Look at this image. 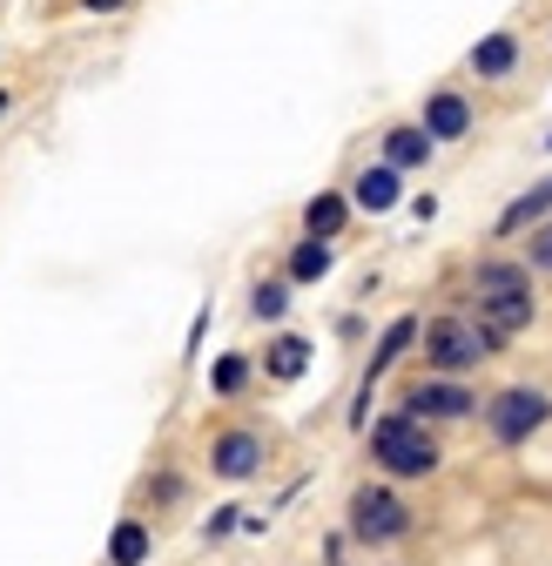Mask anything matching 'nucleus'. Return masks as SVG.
Wrapping results in <instances>:
<instances>
[{"label": "nucleus", "instance_id": "obj_1", "mask_svg": "<svg viewBox=\"0 0 552 566\" xmlns=\"http://www.w3.org/2000/svg\"><path fill=\"white\" fill-rule=\"evenodd\" d=\"M471 311H478V324H486L499 344L506 337H519L526 324H532V276L519 270V263H506V256H492V263H478L471 270Z\"/></svg>", "mask_w": 552, "mask_h": 566}, {"label": "nucleus", "instance_id": "obj_2", "mask_svg": "<svg viewBox=\"0 0 552 566\" xmlns=\"http://www.w3.org/2000/svg\"><path fill=\"white\" fill-rule=\"evenodd\" d=\"M371 459L391 472V479H432L438 472V439L425 432V418H411L404 405L384 411L371 424Z\"/></svg>", "mask_w": 552, "mask_h": 566}, {"label": "nucleus", "instance_id": "obj_3", "mask_svg": "<svg viewBox=\"0 0 552 566\" xmlns=\"http://www.w3.org/2000/svg\"><path fill=\"white\" fill-rule=\"evenodd\" d=\"M492 350H499V337L478 324V317H458V311H452V317H432V324H425V365H432L438 378H465L471 365H486Z\"/></svg>", "mask_w": 552, "mask_h": 566}, {"label": "nucleus", "instance_id": "obj_4", "mask_svg": "<svg viewBox=\"0 0 552 566\" xmlns=\"http://www.w3.org/2000/svg\"><path fill=\"white\" fill-rule=\"evenodd\" d=\"M411 533V506L391 485H358L351 492V539L358 546H397Z\"/></svg>", "mask_w": 552, "mask_h": 566}, {"label": "nucleus", "instance_id": "obj_5", "mask_svg": "<svg viewBox=\"0 0 552 566\" xmlns=\"http://www.w3.org/2000/svg\"><path fill=\"white\" fill-rule=\"evenodd\" d=\"M545 418H552V398H545V391H526V385H512V391H499V398L486 405V424H492L499 446H526Z\"/></svg>", "mask_w": 552, "mask_h": 566}, {"label": "nucleus", "instance_id": "obj_6", "mask_svg": "<svg viewBox=\"0 0 552 566\" xmlns=\"http://www.w3.org/2000/svg\"><path fill=\"white\" fill-rule=\"evenodd\" d=\"M210 472H216L223 485L256 479V472H263V432H250V424H230V432H216V446H210Z\"/></svg>", "mask_w": 552, "mask_h": 566}, {"label": "nucleus", "instance_id": "obj_7", "mask_svg": "<svg viewBox=\"0 0 552 566\" xmlns=\"http://www.w3.org/2000/svg\"><path fill=\"white\" fill-rule=\"evenodd\" d=\"M418 344V317H397L384 337H378V350H371V365H364V385H358V405H351V424H371V385L404 358V350Z\"/></svg>", "mask_w": 552, "mask_h": 566}, {"label": "nucleus", "instance_id": "obj_8", "mask_svg": "<svg viewBox=\"0 0 552 566\" xmlns=\"http://www.w3.org/2000/svg\"><path fill=\"white\" fill-rule=\"evenodd\" d=\"M404 411H411V418H471L478 398H471L458 378H418V385L404 391Z\"/></svg>", "mask_w": 552, "mask_h": 566}, {"label": "nucleus", "instance_id": "obj_9", "mask_svg": "<svg viewBox=\"0 0 552 566\" xmlns=\"http://www.w3.org/2000/svg\"><path fill=\"white\" fill-rule=\"evenodd\" d=\"M418 128L438 142V149H445V142H465V135H471V95H458V88H432L425 108H418Z\"/></svg>", "mask_w": 552, "mask_h": 566}, {"label": "nucleus", "instance_id": "obj_10", "mask_svg": "<svg viewBox=\"0 0 552 566\" xmlns=\"http://www.w3.org/2000/svg\"><path fill=\"white\" fill-rule=\"evenodd\" d=\"M397 202H404V169L364 163V169L351 176V209H364V217H391Z\"/></svg>", "mask_w": 552, "mask_h": 566}, {"label": "nucleus", "instance_id": "obj_11", "mask_svg": "<svg viewBox=\"0 0 552 566\" xmlns=\"http://www.w3.org/2000/svg\"><path fill=\"white\" fill-rule=\"evenodd\" d=\"M378 149H384L378 163H391V169H404V176H411V169H425V163L438 156V142H432L418 122H391V128L378 135Z\"/></svg>", "mask_w": 552, "mask_h": 566}, {"label": "nucleus", "instance_id": "obj_12", "mask_svg": "<svg viewBox=\"0 0 552 566\" xmlns=\"http://www.w3.org/2000/svg\"><path fill=\"white\" fill-rule=\"evenodd\" d=\"M465 67H471V75H478V82H506V75H512V67H519V34H512V28H499V34H486V41H478V48L465 54Z\"/></svg>", "mask_w": 552, "mask_h": 566}, {"label": "nucleus", "instance_id": "obj_13", "mask_svg": "<svg viewBox=\"0 0 552 566\" xmlns=\"http://www.w3.org/2000/svg\"><path fill=\"white\" fill-rule=\"evenodd\" d=\"M263 371H269L276 385H297V378L310 371V337H297V331L269 337V344H263Z\"/></svg>", "mask_w": 552, "mask_h": 566}, {"label": "nucleus", "instance_id": "obj_14", "mask_svg": "<svg viewBox=\"0 0 552 566\" xmlns=\"http://www.w3.org/2000/svg\"><path fill=\"white\" fill-rule=\"evenodd\" d=\"M343 223H351V196L343 189H317L310 202H304V237H343Z\"/></svg>", "mask_w": 552, "mask_h": 566}, {"label": "nucleus", "instance_id": "obj_15", "mask_svg": "<svg viewBox=\"0 0 552 566\" xmlns=\"http://www.w3.org/2000/svg\"><path fill=\"white\" fill-rule=\"evenodd\" d=\"M330 270H337V243H330V237H304V243L290 250V263H284L290 283H323Z\"/></svg>", "mask_w": 552, "mask_h": 566}, {"label": "nucleus", "instance_id": "obj_16", "mask_svg": "<svg viewBox=\"0 0 552 566\" xmlns=\"http://www.w3.org/2000/svg\"><path fill=\"white\" fill-rule=\"evenodd\" d=\"M149 553H156L149 520H121V526L108 533V566H149Z\"/></svg>", "mask_w": 552, "mask_h": 566}, {"label": "nucleus", "instance_id": "obj_17", "mask_svg": "<svg viewBox=\"0 0 552 566\" xmlns=\"http://www.w3.org/2000/svg\"><path fill=\"white\" fill-rule=\"evenodd\" d=\"M250 317L256 324H284L290 317V276H263L250 291Z\"/></svg>", "mask_w": 552, "mask_h": 566}, {"label": "nucleus", "instance_id": "obj_18", "mask_svg": "<svg viewBox=\"0 0 552 566\" xmlns=\"http://www.w3.org/2000/svg\"><path fill=\"white\" fill-rule=\"evenodd\" d=\"M243 385H250V358H243V350L216 358V371H210V391H216V398H243Z\"/></svg>", "mask_w": 552, "mask_h": 566}, {"label": "nucleus", "instance_id": "obj_19", "mask_svg": "<svg viewBox=\"0 0 552 566\" xmlns=\"http://www.w3.org/2000/svg\"><path fill=\"white\" fill-rule=\"evenodd\" d=\"M236 526H243V513H236V506H216V513H210V526H202V539H230Z\"/></svg>", "mask_w": 552, "mask_h": 566}, {"label": "nucleus", "instance_id": "obj_20", "mask_svg": "<svg viewBox=\"0 0 552 566\" xmlns=\"http://www.w3.org/2000/svg\"><path fill=\"white\" fill-rule=\"evenodd\" d=\"M75 8L88 14V21H115V14H128L135 0H75Z\"/></svg>", "mask_w": 552, "mask_h": 566}, {"label": "nucleus", "instance_id": "obj_21", "mask_svg": "<svg viewBox=\"0 0 552 566\" xmlns=\"http://www.w3.org/2000/svg\"><path fill=\"white\" fill-rule=\"evenodd\" d=\"M14 115H21V88H14V82H8V75H0V128H8V122H14Z\"/></svg>", "mask_w": 552, "mask_h": 566}, {"label": "nucleus", "instance_id": "obj_22", "mask_svg": "<svg viewBox=\"0 0 552 566\" xmlns=\"http://www.w3.org/2000/svg\"><path fill=\"white\" fill-rule=\"evenodd\" d=\"M526 256H532V263H539V270H552V230H539V237H532V243H526Z\"/></svg>", "mask_w": 552, "mask_h": 566}, {"label": "nucleus", "instance_id": "obj_23", "mask_svg": "<svg viewBox=\"0 0 552 566\" xmlns=\"http://www.w3.org/2000/svg\"><path fill=\"white\" fill-rule=\"evenodd\" d=\"M0 61H8V41H0Z\"/></svg>", "mask_w": 552, "mask_h": 566}]
</instances>
